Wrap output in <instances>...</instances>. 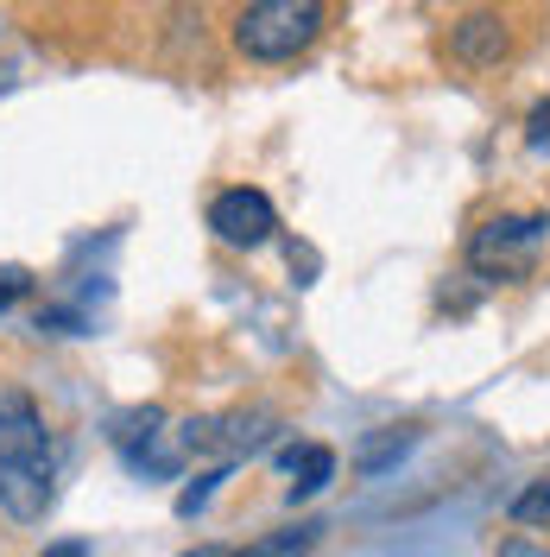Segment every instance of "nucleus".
<instances>
[{"mask_svg": "<svg viewBox=\"0 0 550 557\" xmlns=\"http://www.w3.org/2000/svg\"><path fill=\"white\" fill-rule=\"evenodd\" d=\"M316 33H323V7L316 0H253L235 20V45L247 58H260V64L298 58Z\"/></svg>", "mask_w": 550, "mask_h": 557, "instance_id": "nucleus-1", "label": "nucleus"}, {"mask_svg": "<svg viewBox=\"0 0 550 557\" xmlns=\"http://www.w3.org/2000/svg\"><path fill=\"white\" fill-rule=\"evenodd\" d=\"M545 242H550V215H493L468 242V267L487 278H513L545 253Z\"/></svg>", "mask_w": 550, "mask_h": 557, "instance_id": "nucleus-2", "label": "nucleus"}, {"mask_svg": "<svg viewBox=\"0 0 550 557\" xmlns=\"http://www.w3.org/2000/svg\"><path fill=\"white\" fill-rule=\"evenodd\" d=\"M209 228H215V242H228V247H260V242H273V228H278V209L266 190H222L215 203H209Z\"/></svg>", "mask_w": 550, "mask_h": 557, "instance_id": "nucleus-3", "label": "nucleus"}, {"mask_svg": "<svg viewBox=\"0 0 550 557\" xmlns=\"http://www.w3.org/2000/svg\"><path fill=\"white\" fill-rule=\"evenodd\" d=\"M58 462L51 456V431L26 393H7L0 399V469H45Z\"/></svg>", "mask_w": 550, "mask_h": 557, "instance_id": "nucleus-4", "label": "nucleus"}, {"mask_svg": "<svg viewBox=\"0 0 550 557\" xmlns=\"http://www.w3.org/2000/svg\"><path fill=\"white\" fill-rule=\"evenodd\" d=\"M114 450L127 456V469H139V475H172V469H177V450L165 444V412H159V406L121 418Z\"/></svg>", "mask_w": 550, "mask_h": 557, "instance_id": "nucleus-5", "label": "nucleus"}, {"mask_svg": "<svg viewBox=\"0 0 550 557\" xmlns=\"http://www.w3.org/2000/svg\"><path fill=\"white\" fill-rule=\"evenodd\" d=\"M51 469H58V462H45V469H0V507H7V520L33 525V520L51 513V500H58Z\"/></svg>", "mask_w": 550, "mask_h": 557, "instance_id": "nucleus-6", "label": "nucleus"}, {"mask_svg": "<svg viewBox=\"0 0 550 557\" xmlns=\"http://www.w3.org/2000/svg\"><path fill=\"white\" fill-rule=\"evenodd\" d=\"M449 51L462 58V64H500L507 51H513V33H507V20L500 13H468V20H455V33H449Z\"/></svg>", "mask_w": 550, "mask_h": 557, "instance_id": "nucleus-7", "label": "nucleus"}, {"mask_svg": "<svg viewBox=\"0 0 550 557\" xmlns=\"http://www.w3.org/2000/svg\"><path fill=\"white\" fill-rule=\"evenodd\" d=\"M285 475H291V500L298 494H316V487L336 475V450L329 444H298V450H285Z\"/></svg>", "mask_w": 550, "mask_h": 557, "instance_id": "nucleus-8", "label": "nucleus"}, {"mask_svg": "<svg viewBox=\"0 0 550 557\" xmlns=\"http://www.w3.org/2000/svg\"><path fill=\"white\" fill-rule=\"evenodd\" d=\"M316 539H323V525L304 520V525H285L278 539H260V545H247L241 557H304L310 545H316Z\"/></svg>", "mask_w": 550, "mask_h": 557, "instance_id": "nucleus-9", "label": "nucleus"}, {"mask_svg": "<svg viewBox=\"0 0 550 557\" xmlns=\"http://www.w3.org/2000/svg\"><path fill=\"white\" fill-rule=\"evenodd\" d=\"M513 520H518V525L550 520V482H545V487H525V494H518V500H513Z\"/></svg>", "mask_w": 550, "mask_h": 557, "instance_id": "nucleus-10", "label": "nucleus"}, {"mask_svg": "<svg viewBox=\"0 0 550 557\" xmlns=\"http://www.w3.org/2000/svg\"><path fill=\"white\" fill-rule=\"evenodd\" d=\"M26 292H33V273H26V267H0V311H7L13 298H26Z\"/></svg>", "mask_w": 550, "mask_h": 557, "instance_id": "nucleus-11", "label": "nucleus"}, {"mask_svg": "<svg viewBox=\"0 0 550 557\" xmlns=\"http://www.w3.org/2000/svg\"><path fill=\"white\" fill-rule=\"evenodd\" d=\"M525 146H532V152H545L550 146V102L532 108V121H525Z\"/></svg>", "mask_w": 550, "mask_h": 557, "instance_id": "nucleus-12", "label": "nucleus"}, {"mask_svg": "<svg viewBox=\"0 0 550 557\" xmlns=\"http://www.w3.org/2000/svg\"><path fill=\"white\" fill-rule=\"evenodd\" d=\"M215 482H222V475H203V482H197V487H184V494H177V513H184V520H190V513H197V507H203L209 494H215Z\"/></svg>", "mask_w": 550, "mask_h": 557, "instance_id": "nucleus-13", "label": "nucleus"}, {"mask_svg": "<svg viewBox=\"0 0 550 557\" xmlns=\"http://www.w3.org/2000/svg\"><path fill=\"white\" fill-rule=\"evenodd\" d=\"M45 557H89L83 545H58V552H45Z\"/></svg>", "mask_w": 550, "mask_h": 557, "instance_id": "nucleus-14", "label": "nucleus"}]
</instances>
